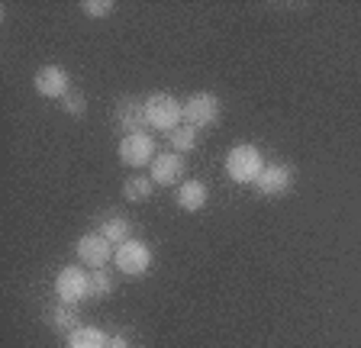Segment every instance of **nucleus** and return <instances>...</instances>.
I'll return each instance as SVG.
<instances>
[{
    "mask_svg": "<svg viewBox=\"0 0 361 348\" xmlns=\"http://www.w3.org/2000/svg\"><path fill=\"white\" fill-rule=\"evenodd\" d=\"M116 123H120L123 136H135V132H149V116H145V100L126 97L116 106Z\"/></svg>",
    "mask_w": 361,
    "mask_h": 348,
    "instance_id": "nucleus-9",
    "label": "nucleus"
},
{
    "mask_svg": "<svg viewBox=\"0 0 361 348\" xmlns=\"http://www.w3.org/2000/svg\"><path fill=\"white\" fill-rule=\"evenodd\" d=\"M149 178L158 184V187H174L184 178V159L178 151H158L155 161H152Z\"/></svg>",
    "mask_w": 361,
    "mask_h": 348,
    "instance_id": "nucleus-8",
    "label": "nucleus"
},
{
    "mask_svg": "<svg viewBox=\"0 0 361 348\" xmlns=\"http://www.w3.org/2000/svg\"><path fill=\"white\" fill-rule=\"evenodd\" d=\"M155 139L149 132H135V136H123L120 142V161L129 168H142L155 161Z\"/></svg>",
    "mask_w": 361,
    "mask_h": 348,
    "instance_id": "nucleus-6",
    "label": "nucleus"
},
{
    "mask_svg": "<svg viewBox=\"0 0 361 348\" xmlns=\"http://www.w3.org/2000/svg\"><path fill=\"white\" fill-rule=\"evenodd\" d=\"M110 348H129L126 335H110Z\"/></svg>",
    "mask_w": 361,
    "mask_h": 348,
    "instance_id": "nucleus-21",
    "label": "nucleus"
},
{
    "mask_svg": "<svg viewBox=\"0 0 361 348\" xmlns=\"http://www.w3.org/2000/svg\"><path fill=\"white\" fill-rule=\"evenodd\" d=\"M81 10L87 16H94V20H104V16L113 13V4H110V0H84Z\"/></svg>",
    "mask_w": 361,
    "mask_h": 348,
    "instance_id": "nucleus-20",
    "label": "nucleus"
},
{
    "mask_svg": "<svg viewBox=\"0 0 361 348\" xmlns=\"http://www.w3.org/2000/svg\"><path fill=\"white\" fill-rule=\"evenodd\" d=\"M36 91H39V97L61 100L71 91V77H68V71L61 68V65H45L36 75Z\"/></svg>",
    "mask_w": 361,
    "mask_h": 348,
    "instance_id": "nucleus-11",
    "label": "nucleus"
},
{
    "mask_svg": "<svg viewBox=\"0 0 361 348\" xmlns=\"http://www.w3.org/2000/svg\"><path fill=\"white\" fill-rule=\"evenodd\" d=\"M152 190H155V181H152V178L133 174V178L123 184V197H126L129 204H145V200L152 197Z\"/></svg>",
    "mask_w": 361,
    "mask_h": 348,
    "instance_id": "nucleus-15",
    "label": "nucleus"
},
{
    "mask_svg": "<svg viewBox=\"0 0 361 348\" xmlns=\"http://www.w3.org/2000/svg\"><path fill=\"white\" fill-rule=\"evenodd\" d=\"M75 251H78V258H81V265H87V268H106V261L113 258V245L106 242L100 232H90V235H81V242L75 245Z\"/></svg>",
    "mask_w": 361,
    "mask_h": 348,
    "instance_id": "nucleus-7",
    "label": "nucleus"
},
{
    "mask_svg": "<svg viewBox=\"0 0 361 348\" xmlns=\"http://www.w3.org/2000/svg\"><path fill=\"white\" fill-rule=\"evenodd\" d=\"M49 325H52L55 333H75L78 323H81V316H78V303H59L55 310H49Z\"/></svg>",
    "mask_w": 361,
    "mask_h": 348,
    "instance_id": "nucleus-14",
    "label": "nucleus"
},
{
    "mask_svg": "<svg viewBox=\"0 0 361 348\" xmlns=\"http://www.w3.org/2000/svg\"><path fill=\"white\" fill-rule=\"evenodd\" d=\"M113 278L106 271H90V297H110Z\"/></svg>",
    "mask_w": 361,
    "mask_h": 348,
    "instance_id": "nucleus-18",
    "label": "nucleus"
},
{
    "mask_svg": "<svg viewBox=\"0 0 361 348\" xmlns=\"http://www.w3.org/2000/svg\"><path fill=\"white\" fill-rule=\"evenodd\" d=\"M61 106H65V113H71V116H84V110H87V100H84L81 91H68L65 97H61Z\"/></svg>",
    "mask_w": 361,
    "mask_h": 348,
    "instance_id": "nucleus-19",
    "label": "nucleus"
},
{
    "mask_svg": "<svg viewBox=\"0 0 361 348\" xmlns=\"http://www.w3.org/2000/svg\"><path fill=\"white\" fill-rule=\"evenodd\" d=\"M168 142H171V149L178 151H190L197 145V129L194 126H188V123H180L178 129H171V132H168Z\"/></svg>",
    "mask_w": 361,
    "mask_h": 348,
    "instance_id": "nucleus-17",
    "label": "nucleus"
},
{
    "mask_svg": "<svg viewBox=\"0 0 361 348\" xmlns=\"http://www.w3.org/2000/svg\"><path fill=\"white\" fill-rule=\"evenodd\" d=\"M145 116H149L152 129H161V132H171L184 123V104L171 97V94H152L145 100Z\"/></svg>",
    "mask_w": 361,
    "mask_h": 348,
    "instance_id": "nucleus-2",
    "label": "nucleus"
},
{
    "mask_svg": "<svg viewBox=\"0 0 361 348\" xmlns=\"http://www.w3.org/2000/svg\"><path fill=\"white\" fill-rule=\"evenodd\" d=\"M55 294L61 303H81L90 297V274L81 271L78 265L61 268L59 278H55Z\"/></svg>",
    "mask_w": 361,
    "mask_h": 348,
    "instance_id": "nucleus-5",
    "label": "nucleus"
},
{
    "mask_svg": "<svg viewBox=\"0 0 361 348\" xmlns=\"http://www.w3.org/2000/svg\"><path fill=\"white\" fill-rule=\"evenodd\" d=\"M68 348H110V335L97 325H78L68 335Z\"/></svg>",
    "mask_w": 361,
    "mask_h": 348,
    "instance_id": "nucleus-13",
    "label": "nucleus"
},
{
    "mask_svg": "<svg viewBox=\"0 0 361 348\" xmlns=\"http://www.w3.org/2000/svg\"><path fill=\"white\" fill-rule=\"evenodd\" d=\"M264 171V159L255 145H235L226 155V174L235 184H255L258 174Z\"/></svg>",
    "mask_w": 361,
    "mask_h": 348,
    "instance_id": "nucleus-1",
    "label": "nucleus"
},
{
    "mask_svg": "<svg viewBox=\"0 0 361 348\" xmlns=\"http://www.w3.org/2000/svg\"><path fill=\"white\" fill-rule=\"evenodd\" d=\"M219 120V97L210 91L194 94V97L184 100V123L194 129H207Z\"/></svg>",
    "mask_w": 361,
    "mask_h": 348,
    "instance_id": "nucleus-4",
    "label": "nucleus"
},
{
    "mask_svg": "<svg viewBox=\"0 0 361 348\" xmlns=\"http://www.w3.org/2000/svg\"><path fill=\"white\" fill-rule=\"evenodd\" d=\"M255 187L264 197H281V194H287V190L293 187V168L290 165H264Z\"/></svg>",
    "mask_w": 361,
    "mask_h": 348,
    "instance_id": "nucleus-10",
    "label": "nucleus"
},
{
    "mask_svg": "<svg viewBox=\"0 0 361 348\" xmlns=\"http://www.w3.org/2000/svg\"><path fill=\"white\" fill-rule=\"evenodd\" d=\"M113 261H116V268H120L123 274H129V278H142L152 268V249L145 242H139V239H126L123 245H116Z\"/></svg>",
    "mask_w": 361,
    "mask_h": 348,
    "instance_id": "nucleus-3",
    "label": "nucleus"
},
{
    "mask_svg": "<svg viewBox=\"0 0 361 348\" xmlns=\"http://www.w3.org/2000/svg\"><path fill=\"white\" fill-rule=\"evenodd\" d=\"M207 197H210V190L203 181H184L178 187V206L184 213H197L207 206Z\"/></svg>",
    "mask_w": 361,
    "mask_h": 348,
    "instance_id": "nucleus-12",
    "label": "nucleus"
},
{
    "mask_svg": "<svg viewBox=\"0 0 361 348\" xmlns=\"http://www.w3.org/2000/svg\"><path fill=\"white\" fill-rule=\"evenodd\" d=\"M100 235H104L110 245H123L129 239V223L123 220L120 213H113V216H106L104 226H100Z\"/></svg>",
    "mask_w": 361,
    "mask_h": 348,
    "instance_id": "nucleus-16",
    "label": "nucleus"
}]
</instances>
